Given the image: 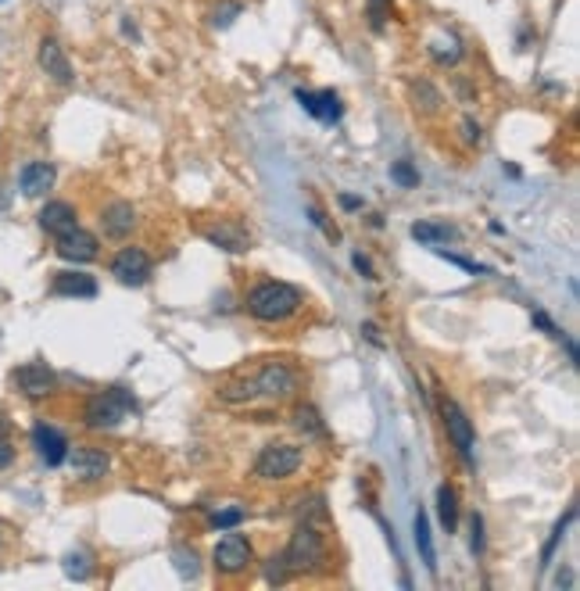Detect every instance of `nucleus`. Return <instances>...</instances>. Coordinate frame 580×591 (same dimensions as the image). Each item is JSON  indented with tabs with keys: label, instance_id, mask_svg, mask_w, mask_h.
I'll use <instances>...</instances> for the list:
<instances>
[{
	"label": "nucleus",
	"instance_id": "obj_1",
	"mask_svg": "<svg viewBox=\"0 0 580 591\" xmlns=\"http://www.w3.org/2000/svg\"><path fill=\"white\" fill-rule=\"evenodd\" d=\"M297 308H301V291L284 280H269V284L255 287L248 297V312L262 322H284Z\"/></svg>",
	"mask_w": 580,
	"mask_h": 591
},
{
	"label": "nucleus",
	"instance_id": "obj_2",
	"mask_svg": "<svg viewBox=\"0 0 580 591\" xmlns=\"http://www.w3.org/2000/svg\"><path fill=\"white\" fill-rule=\"evenodd\" d=\"M129 412H136V401L126 387H111L90 398L86 405V427L90 430H115L119 423L129 419Z\"/></svg>",
	"mask_w": 580,
	"mask_h": 591
},
{
	"label": "nucleus",
	"instance_id": "obj_3",
	"mask_svg": "<svg viewBox=\"0 0 580 591\" xmlns=\"http://www.w3.org/2000/svg\"><path fill=\"white\" fill-rule=\"evenodd\" d=\"M319 563H326V545H322V534H315L308 524L297 527L290 534V545L284 552V567L287 574H304V570H315Z\"/></svg>",
	"mask_w": 580,
	"mask_h": 591
},
{
	"label": "nucleus",
	"instance_id": "obj_4",
	"mask_svg": "<svg viewBox=\"0 0 580 591\" xmlns=\"http://www.w3.org/2000/svg\"><path fill=\"white\" fill-rule=\"evenodd\" d=\"M441 416H444V430H448L452 445L459 448L462 463H466V466H473V423H470V416H466V412H462V405H459V401H452V398H444Z\"/></svg>",
	"mask_w": 580,
	"mask_h": 591
},
{
	"label": "nucleus",
	"instance_id": "obj_5",
	"mask_svg": "<svg viewBox=\"0 0 580 591\" xmlns=\"http://www.w3.org/2000/svg\"><path fill=\"white\" fill-rule=\"evenodd\" d=\"M297 466H301V448H294V445H269V448H262V455L255 463V473L262 481H284Z\"/></svg>",
	"mask_w": 580,
	"mask_h": 591
},
{
	"label": "nucleus",
	"instance_id": "obj_6",
	"mask_svg": "<svg viewBox=\"0 0 580 591\" xmlns=\"http://www.w3.org/2000/svg\"><path fill=\"white\" fill-rule=\"evenodd\" d=\"M215 570L219 574H226V578H237V574H244L248 567H251V560H255V552H251V545H248V538H241V534H226L219 545H215Z\"/></svg>",
	"mask_w": 580,
	"mask_h": 591
},
{
	"label": "nucleus",
	"instance_id": "obj_7",
	"mask_svg": "<svg viewBox=\"0 0 580 591\" xmlns=\"http://www.w3.org/2000/svg\"><path fill=\"white\" fill-rule=\"evenodd\" d=\"M111 277H115L119 284H126V287L147 284V277H151V259H147V251H144V248H122V251L111 259Z\"/></svg>",
	"mask_w": 580,
	"mask_h": 591
},
{
	"label": "nucleus",
	"instance_id": "obj_8",
	"mask_svg": "<svg viewBox=\"0 0 580 591\" xmlns=\"http://www.w3.org/2000/svg\"><path fill=\"white\" fill-rule=\"evenodd\" d=\"M14 384L25 398H47L57 387V376L47 362H25V366L14 369Z\"/></svg>",
	"mask_w": 580,
	"mask_h": 591
},
{
	"label": "nucleus",
	"instance_id": "obj_9",
	"mask_svg": "<svg viewBox=\"0 0 580 591\" xmlns=\"http://www.w3.org/2000/svg\"><path fill=\"white\" fill-rule=\"evenodd\" d=\"M294 387H297V376L287 362H266L255 376V391L266 398H287Z\"/></svg>",
	"mask_w": 580,
	"mask_h": 591
},
{
	"label": "nucleus",
	"instance_id": "obj_10",
	"mask_svg": "<svg viewBox=\"0 0 580 591\" xmlns=\"http://www.w3.org/2000/svg\"><path fill=\"white\" fill-rule=\"evenodd\" d=\"M65 262H75V266H83V262H93L97 259V237L93 234H86V230H79V226H72V230H65L61 237H57V248H54Z\"/></svg>",
	"mask_w": 580,
	"mask_h": 591
},
{
	"label": "nucleus",
	"instance_id": "obj_11",
	"mask_svg": "<svg viewBox=\"0 0 580 591\" xmlns=\"http://www.w3.org/2000/svg\"><path fill=\"white\" fill-rule=\"evenodd\" d=\"M32 445H36V452H40V459H43L47 466H61L65 455H68L65 434H61L57 427H50V423H36V427H32Z\"/></svg>",
	"mask_w": 580,
	"mask_h": 591
},
{
	"label": "nucleus",
	"instance_id": "obj_12",
	"mask_svg": "<svg viewBox=\"0 0 580 591\" xmlns=\"http://www.w3.org/2000/svg\"><path fill=\"white\" fill-rule=\"evenodd\" d=\"M205 237H208V244H215V248H223L230 255L251 251V234L241 223H215V226L205 230Z\"/></svg>",
	"mask_w": 580,
	"mask_h": 591
},
{
	"label": "nucleus",
	"instance_id": "obj_13",
	"mask_svg": "<svg viewBox=\"0 0 580 591\" xmlns=\"http://www.w3.org/2000/svg\"><path fill=\"white\" fill-rule=\"evenodd\" d=\"M297 101H301V108L312 115V119H319V122H337L340 119V97L333 93V90H315V93H308V90H297Z\"/></svg>",
	"mask_w": 580,
	"mask_h": 591
},
{
	"label": "nucleus",
	"instance_id": "obj_14",
	"mask_svg": "<svg viewBox=\"0 0 580 591\" xmlns=\"http://www.w3.org/2000/svg\"><path fill=\"white\" fill-rule=\"evenodd\" d=\"M101 226H104V237L122 241V237H129L133 226H136V208H133L129 201H111V205L104 208V216H101Z\"/></svg>",
	"mask_w": 580,
	"mask_h": 591
},
{
	"label": "nucleus",
	"instance_id": "obj_15",
	"mask_svg": "<svg viewBox=\"0 0 580 591\" xmlns=\"http://www.w3.org/2000/svg\"><path fill=\"white\" fill-rule=\"evenodd\" d=\"M40 68L54 79V83H61V86H68L75 75H72V65H68V57H65V50H61V43L57 40H43L40 43Z\"/></svg>",
	"mask_w": 580,
	"mask_h": 591
},
{
	"label": "nucleus",
	"instance_id": "obj_16",
	"mask_svg": "<svg viewBox=\"0 0 580 591\" xmlns=\"http://www.w3.org/2000/svg\"><path fill=\"white\" fill-rule=\"evenodd\" d=\"M68 463H72V470H75V477H83V481H101L104 473H108V455L101 452V448H90V445H79L72 455H65Z\"/></svg>",
	"mask_w": 580,
	"mask_h": 591
},
{
	"label": "nucleus",
	"instance_id": "obj_17",
	"mask_svg": "<svg viewBox=\"0 0 580 591\" xmlns=\"http://www.w3.org/2000/svg\"><path fill=\"white\" fill-rule=\"evenodd\" d=\"M18 183H22V194L25 198H43L54 187V165L50 162H32V165L22 169Z\"/></svg>",
	"mask_w": 580,
	"mask_h": 591
},
{
	"label": "nucleus",
	"instance_id": "obj_18",
	"mask_svg": "<svg viewBox=\"0 0 580 591\" xmlns=\"http://www.w3.org/2000/svg\"><path fill=\"white\" fill-rule=\"evenodd\" d=\"M40 226H43L47 234L61 237L65 230L75 226V208H72L68 201H47V205L40 208Z\"/></svg>",
	"mask_w": 580,
	"mask_h": 591
},
{
	"label": "nucleus",
	"instance_id": "obj_19",
	"mask_svg": "<svg viewBox=\"0 0 580 591\" xmlns=\"http://www.w3.org/2000/svg\"><path fill=\"white\" fill-rule=\"evenodd\" d=\"M54 295L61 297H97V280L86 273H57L54 277Z\"/></svg>",
	"mask_w": 580,
	"mask_h": 591
},
{
	"label": "nucleus",
	"instance_id": "obj_20",
	"mask_svg": "<svg viewBox=\"0 0 580 591\" xmlns=\"http://www.w3.org/2000/svg\"><path fill=\"white\" fill-rule=\"evenodd\" d=\"M412 531H416V549L423 552V563H426V570H430V574H437V552H434L430 520H426V513H423V509L416 513V520H412Z\"/></svg>",
	"mask_w": 580,
	"mask_h": 591
},
{
	"label": "nucleus",
	"instance_id": "obj_21",
	"mask_svg": "<svg viewBox=\"0 0 580 591\" xmlns=\"http://www.w3.org/2000/svg\"><path fill=\"white\" fill-rule=\"evenodd\" d=\"M437 513H441L444 531L455 534V527H459V495H455V488H448V484L437 488Z\"/></svg>",
	"mask_w": 580,
	"mask_h": 591
},
{
	"label": "nucleus",
	"instance_id": "obj_22",
	"mask_svg": "<svg viewBox=\"0 0 580 591\" xmlns=\"http://www.w3.org/2000/svg\"><path fill=\"white\" fill-rule=\"evenodd\" d=\"M412 237L423 241V244H430V248H437V244L452 241L455 230H452V226H441V223H416V226H412Z\"/></svg>",
	"mask_w": 580,
	"mask_h": 591
},
{
	"label": "nucleus",
	"instance_id": "obj_23",
	"mask_svg": "<svg viewBox=\"0 0 580 591\" xmlns=\"http://www.w3.org/2000/svg\"><path fill=\"white\" fill-rule=\"evenodd\" d=\"M430 57H434L437 65H455V61L462 57V47H459V40H455V36H448V40L430 43Z\"/></svg>",
	"mask_w": 580,
	"mask_h": 591
},
{
	"label": "nucleus",
	"instance_id": "obj_24",
	"mask_svg": "<svg viewBox=\"0 0 580 591\" xmlns=\"http://www.w3.org/2000/svg\"><path fill=\"white\" fill-rule=\"evenodd\" d=\"M259 391H255V380H230L219 387V398L223 401H251Z\"/></svg>",
	"mask_w": 580,
	"mask_h": 591
},
{
	"label": "nucleus",
	"instance_id": "obj_25",
	"mask_svg": "<svg viewBox=\"0 0 580 591\" xmlns=\"http://www.w3.org/2000/svg\"><path fill=\"white\" fill-rule=\"evenodd\" d=\"M294 423H297V430H301V434H312V437H322V434H326V427L319 423V412H315L312 405H301Z\"/></svg>",
	"mask_w": 580,
	"mask_h": 591
},
{
	"label": "nucleus",
	"instance_id": "obj_26",
	"mask_svg": "<svg viewBox=\"0 0 580 591\" xmlns=\"http://www.w3.org/2000/svg\"><path fill=\"white\" fill-rule=\"evenodd\" d=\"M391 180L401 183V187H419V172H416L409 162H394V165H391Z\"/></svg>",
	"mask_w": 580,
	"mask_h": 591
},
{
	"label": "nucleus",
	"instance_id": "obj_27",
	"mask_svg": "<svg viewBox=\"0 0 580 591\" xmlns=\"http://www.w3.org/2000/svg\"><path fill=\"white\" fill-rule=\"evenodd\" d=\"M237 524H244V509H219V513L212 516V527H215V531H233Z\"/></svg>",
	"mask_w": 580,
	"mask_h": 591
},
{
	"label": "nucleus",
	"instance_id": "obj_28",
	"mask_svg": "<svg viewBox=\"0 0 580 591\" xmlns=\"http://www.w3.org/2000/svg\"><path fill=\"white\" fill-rule=\"evenodd\" d=\"M65 574H68V578H75V581H83V578L90 574V567H86V556H83V552H72V556H65Z\"/></svg>",
	"mask_w": 580,
	"mask_h": 591
},
{
	"label": "nucleus",
	"instance_id": "obj_29",
	"mask_svg": "<svg viewBox=\"0 0 580 591\" xmlns=\"http://www.w3.org/2000/svg\"><path fill=\"white\" fill-rule=\"evenodd\" d=\"M387 4H391V0H369V4H365V11H369V25H373V29H383Z\"/></svg>",
	"mask_w": 580,
	"mask_h": 591
},
{
	"label": "nucleus",
	"instance_id": "obj_30",
	"mask_svg": "<svg viewBox=\"0 0 580 591\" xmlns=\"http://www.w3.org/2000/svg\"><path fill=\"white\" fill-rule=\"evenodd\" d=\"M266 581H269V585H284V581H287V567H284V556H280V560H269Z\"/></svg>",
	"mask_w": 580,
	"mask_h": 591
},
{
	"label": "nucleus",
	"instance_id": "obj_31",
	"mask_svg": "<svg viewBox=\"0 0 580 591\" xmlns=\"http://www.w3.org/2000/svg\"><path fill=\"white\" fill-rule=\"evenodd\" d=\"M176 560H180V574H183V578H198V556H194V552L187 556V552L180 549Z\"/></svg>",
	"mask_w": 580,
	"mask_h": 591
},
{
	"label": "nucleus",
	"instance_id": "obj_32",
	"mask_svg": "<svg viewBox=\"0 0 580 591\" xmlns=\"http://www.w3.org/2000/svg\"><path fill=\"white\" fill-rule=\"evenodd\" d=\"M462 137H466V144H480V126L473 119H462Z\"/></svg>",
	"mask_w": 580,
	"mask_h": 591
},
{
	"label": "nucleus",
	"instance_id": "obj_33",
	"mask_svg": "<svg viewBox=\"0 0 580 591\" xmlns=\"http://www.w3.org/2000/svg\"><path fill=\"white\" fill-rule=\"evenodd\" d=\"M473 552L477 556L484 552V520L480 516H473Z\"/></svg>",
	"mask_w": 580,
	"mask_h": 591
},
{
	"label": "nucleus",
	"instance_id": "obj_34",
	"mask_svg": "<svg viewBox=\"0 0 580 591\" xmlns=\"http://www.w3.org/2000/svg\"><path fill=\"white\" fill-rule=\"evenodd\" d=\"M241 11V4H226L223 11H215V25H230L233 22V14Z\"/></svg>",
	"mask_w": 580,
	"mask_h": 591
},
{
	"label": "nucleus",
	"instance_id": "obj_35",
	"mask_svg": "<svg viewBox=\"0 0 580 591\" xmlns=\"http://www.w3.org/2000/svg\"><path fill=\"white\" fill-rule=\"evenodd\" d=\"M14 463V448H11V441L7 437H0V470L4 466H11Z\"/></svg>",
	"mask_w": 580,
	"mask_h": 591
},
{
	"label": "nucleus",
	"instance_id": "obj_36",
	"mask_svg": "<svg viewBox=\"0 0 580 591\" xmlns=\"http://www.w3.org/2000/svg\"><path fill=\"white\" fill-rule=\"evenodd\" d=\"M351 262H355V269H358L362 277H373V266H369V259H362V255H355Z\"/></svg>",
	"mask_w": 580,
	"mask_h": 591
},
{
	"label": "nucleus",
	"instance_id": "obj_37",
	"mask_svg": "<svg viewBox=\"0 0 580 591\" xmlns=\"http://www.w3.org/2000/svg\"><path fill=\"white\" fill-rule=\"evenodd\" d=\"M340 205H344V208H362V201L351 198V194H340Z\"/></svg>",
	"mask_w": 580,
	"mask_h": 591
},
{
	"label": "nucleus",
	"instance_id": "obj_38",
	"mask_svg": "<svg viewBox=\"0 0 580 591\" xmlns=\"http://www.w3.org/2000/svg\"><path fill=\"white\" fill-rule=\"evenodd\" d=\"M0 437H7V419L0 416Z\"/></svg>",
	"mask_w": 580,
	"mask_h": 591
}]
</instances>
